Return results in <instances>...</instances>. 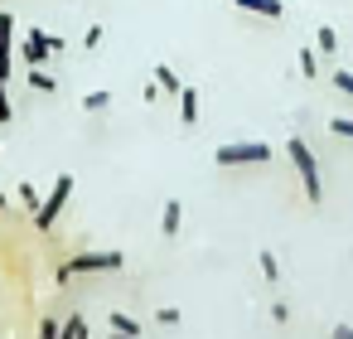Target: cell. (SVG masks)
<instances>
[{
	"label": "cell",
	"mask_w": 353,
	"mask_h": 339,
	"mask_svg": "<svg viewBox=\"0 0 353 339\" xmlns=\"http://www.w3.org/2000/svg\"><path fill=\"white\" fill-rule=\"evenodd\" d=\"M285 151H290V165H295V175H300V184H305V199H310V204H319V199H324V184H319L314 151H310L300 136H290V141H285Z\"/></svg>",
	"instance_id": "6da1fadb"
},
{
	"label": "cell",
	"mask_w": 353,
	"mask_h": 339,
	"mask_svg": "<svg viewBox=\"0 0 353 339\" xmlns=\"http://www.w3.org/2000/svg\"><path fill=\"white\" fill-rule=\"evenodd\" d=\"M121 267H126L121 252H73L68 267H59V281H68V276H102V271H121Z\"/></svg>",
	"instance_id": "7a4b0ae2"
},
{
	"label": "cell",
	"mask_w": 353,
	"mask_h": 339,
	"mask_svg": "<svg viewBox=\"0 0 353 339\" xmlns=\"http://www.w3.org/2000/svg\"><path fill=\"white\" fill-rule=\"evenodd\" d=\"M213 160L223 170H237V165H266L271 160V146L266 141H237V146H218Z\"/></svg>",
	"instance_id": "3957f363"
},
{
	"label": "cell",
	"mask_w": 353,
	"mask_h": 339,
	"mask_svg": "<svg viewBox=\"0 0 353 339\" xmlns=\"http://www.w3.org/2000/svg\"><path fill=\"white\" fill-rule=\"evenodd\" d=\"M68 194H73V175H59V180H54V189H49V194L39 199V209H34V228H39V233H49V228L59 223V213H63Z\"/></svg>",
	"instance_id": "277c9868"
},
{
	"label": "cell",
	"mask_w": 353,
	"mask_h": 339,
	"mask_svg": "<svg viewBox=\"0 0 353 339\" xmlns=\"http://www.w3.org/2000/svg\"><path fill=\"white\" fill-rule=\"evenodd\" d=\"M59 49H63V39H59V35L30 30V35H25V44H20V59H25L30 68H44V59H49V54H59Z\"/></svg>",
	"instance_id": "5b68a950"
},
{
	"label": "cell",
	"mask_w": 353,
	"mask_h": 339,
	"mask_svg": "<svg viewBox=\"0 0 353 339\" xmlns=\"http://www.w3.org/2000/svg\"><path fill=\"white\" fill-rule=\"evenodd\" d=\"M10 59H15V15L0 10V78H10Z\"/></svg>",
	"instance_id": "8992f818"
},
{
	"label": "cell",
	"mask_w": 353,
	"mask_h": 339,
	"mask_svg": "<svg viewBox=\"0 0 353 339\" xmlns=\"http://www.w3.org/2000/svg\"><path fill=\"white\" fill-rule=\"evenodd\" d=\"M237 10H247V15H261V20H281V0H232Z\"/></svg>",
	"instance_id": "52a82bcc"
},
{
	"label": "cell",
	"mask_w": 353,
	"mask_h": 339,
	"mask_svg": "<svg viewBox=\"0 0 353 339\" xmlns=\"http://www.w3.org/2000/svg\"><path fill=\"white\" fill-rule=\"evenodd\" d=\"M107 325H112V334L141 339V320H136V315H126V310H112V315H107Z\"/></svg>",
	"instance_id": "ba28073f"
},
{
	"label": "cell",
	"mask_w": 353,
	"mask_h": 339,
	"mask_svg": "<svg viewBox=\"0 0 353 339\" xmlns=\"http://www.w3.org/2000/svg\"><path fill=\"white\" fill-rule=\"evenodd\" d=\"M179 122L184 126L199 122V88H179Z\"/></svg>",
	"instance_id": "9c48e42d"
},
{
	"label": "cell",
	"mask_w": 353,
	"mask_h": 339,
	"mask_svg": "<svg viewBox=\"0 0 353 339\" xmlns=\"http://www.w3.org/2000/svg\"><path fill=\"white\" fill-rule=\"evenodd\" d=\"M179 223H184V204H179V199H170V204H165V213H160V233H165V238H174V233H179Z\"/></svg>",
	"instance_id": "30bf717a"
},
{
	"label": "cell",
	"mask_w": 353,
	"mask_h": 339,
	"mask_svg": "<svg viewBox=\"0 0 353 339\" xmlns=\"http://www.w3.org/2000/svg\"><path fill=\"white\" fill-rule=\"evenodd\" d=\"M155 83H160V93H174V97H179V88H184V83H179V73H174L170 64H160V68H155Z\"/></svg>",
	"instance_id": "8fae6325"
},
{
	"label": "cell",
	"mask_w": 353,
	"mask_h": 339,
	"mask_svg": "<svg viewBox=\"0 0 353 339\" xmlns=\"http://www.w3.org/2000/svg\"><path fill=\"white\" fill-rule=\"evenodd\" d=\"M59 339H88V320H83V315L63 320V325H59Z\"/></svg>",
	"instance_id": "7c38bea8"
},
{
	"label": "cell",
	"mask_w": 353,
	"mask_h": 339,
	"mask_svg": "<svg viewBox=\"0 0 353 339\" xmlns=\"http://www.w3.org/2000/svg\"><path fill=\"white\" fill-rule=\"evenodd\" d=\"M30 88H34V93H54V88H59V78H54V73H44V68H30Z\"/></svg>",
	"instance_id": "4fadbf2b"
},
{
	"label": "cell",
	"mask_w": 353,
	"mask_h": 339,
	"mask_svg": "<svg viewBox=\"0 0 353 339\" xmlns=\"http://www.w3.org/2000/svg\"><path fill=\"white\" fill-rule=\"evenodd\" d=\"M314 44H319L324 54H334V49H339V30H329V25H324V30H314Z\"/></svg>",
	"instance_id": "5bb4252c"
},
{
	"label": "cell",
	"mask_w": 353,
	"mask_h": 339,
	"mask_svg": "<svg viewBox=\"0 0 353 339\" xmlns=\"http://www.w3.org/2000/svg\"><path fill=\"white\" fill-rule=\"evenodd\" d=\"M300 73H305V78H314V73H319V54H314L310 44L300 49Z\"/></svg>",
	"instance_id": "9a60e30c"
},
{
	"label": "cell",
	"mask_w": 353,
	"mask_h": 339,
	"mask_svg": "<svg viewBox=\"0 0 353 339\" xmlns=\"http://www.w3.org/2000/svg\"><path fill=\"white\" fill-rule=\"evenodd\" d=\"M112 107V93H88L83 97V112H107Z\"/></svg>",
	"instance_id": "2e32d148"
},
{
	"label": "cell",
	"mask_w": 353,
	"mask_h": 339,
	"mask_svg": "<svg viewBox=\"0 0 353 339\" xmlns=\"http://www.w3.org/2000/svg\"><path fill=\"white\" fill-rule=\"evenodd\" d=\"M256 267H261V276H266V281H276V276H281V262H276V252H261V257H256Z\"/></svg>",
	"instance_id": "e0dca14e"
},
{
	"label": "cell",
	"mask_w": 353,
	"mask_h": 339,
	"mask_svg": "<svg viewBox=\"0 0 353 339\" xmlns=\"http://www.w3.org/2000/svg\"><path fill=\"white\" fill-rule=\"evenodd\" d=\"M15 107H10V93H6V78H0V126H10Z\"/></svg>",
	"instance_id": "ac0fdd59"
},
{
	"label": "cell",
	"mask_w": 353,
	"mask_h": 339,
	"mask_svg": "<svg viewBox=\"0 0 353 339\" xmlns=\"http://www.w3.org/2000/svg\"><path fill=\"white\" fill-rule=\"evenodd\" d=\"M329 131H334V136H348V141H353V117H334V122H329Z\"/></svg>",
	"instance_id": "d6986e66"
},
{
	"label": "cell",
	"mask_w": 353,
	"mask_h": 339,
	"mask_svg": "<svg viewBox=\"0 0 353 339\" xmlns=\"http://www.w3.org/2000/svg\"><path fill=\"white\" fill-rule=\"evenodd\" d=\"M155 320H160V325H179V305H160Z\"/></svg>",
	"instance_id": "ffe728a7"
},
{
	"label": "cell",
	"mask_w": 353,
	"mask_h": 339,
	"mask_svg": "<svg viewBox=\"0 0 353 339\" xmlns=\"http://www.w3.org/2000/svg\"><path fill=\"white\" fill-rule=\"evenodd\" d=\"M334 88H339L343 97H353V73H348V68H343V73H334Z\"/></svg>",
	"instance_id": "44dd1931"
},
{
	"label": "cell",
	"mask_w": 353,
	"mask_h": 339,
	"mask_svg": "<svg viewBox=\"0 0 353 339\" xmlns=\"http://www.w3.org/2000/svg\"><path fill=\"white\" fill-rule=\"evenodd\" d=\"M102 35H107V30H102V25H92V30L83 35V49H97V44H102Z\"/></svg>",
	"instance_id": "7402d4cb"
},
{
	"label": "cell",
	"mask_w": 353,
	"mask_h": 339,
	"mask_svg": "<svg viewBox=\"0 0 353 339\" xmlns=\"http://www.w3.org/2000/svg\"><path fill=\"white\" fill-rule=\"evenodd\" d=\"M20 199H25L30 209H39V189H34V184H20Z\"/></svg>",
	"instance_id": "603a6c76"
},
{
	"label": "cell",
	"mask_w": 353,
	"mask_h": 339,
	"mask_svg": "<svg viewBox=\"0 0 353 339\" xmlns=\"http://www.w3.org/2000/svg\"><path fill=\"white\" fill-rule=\"evenodd\" d=\"M141 97H145V102H160V83H155V78H150V83H145V88H141Z\"/></svg>",
	"instance_id": "cb8c5ba5"
},
{
	"label": "cell",
	"mask_w": 353,
	"mask_h": 339,
	"mask_svg": "<svg viewBox=\"0 0 353 339\" xmlns=\"http://www.w3.org/2000/svg\"><path fill=\"white\" fill-rule=\"evenodd\" d=\"M329 334H334V339H353V325H334Z\"/></svg>",
	"instance_id": "d4e9b609"
},
{
	"label": "cell",
	"mask_w": 353,
	"mask_h": 339,
	"mask_svg": "<svg viewBox=\"0 0 353 339\" xmlns=\"http://www.w3.org/2000/svg\"><path fill=\"white\" fill-rule=\"evenodd\" d=\"M0 213H6V194H0Z\"/></svg>",
	"instance_id": "484cf974"
},
{
	"label": "cell",
	"mask_w": 353,
	"mask_h": 339,
	"mask_svg": "<svg viewBox=\"0 0 353 339\" xmlns=\"http://www.w3.org/2000/svg\"><path fill=\"white\" fill-rule=\"evenodd\" d=\"M112 339H126V334H112Z\"/></svg>",
	"instance_id": "4316f807"
}]
</instances>
